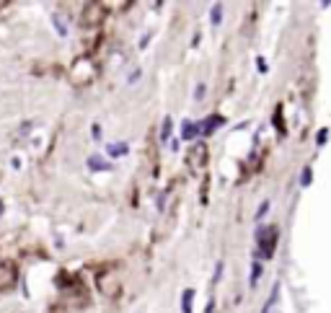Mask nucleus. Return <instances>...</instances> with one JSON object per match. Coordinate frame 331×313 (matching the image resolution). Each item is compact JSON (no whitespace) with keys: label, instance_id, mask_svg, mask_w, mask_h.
I'll list each match as a JSON object with an SVG mask.
<instances>
[{"label":"nucleus","instance_id":"obj_1","mask_svg":"<svg viewBox=\"0 0 331 313\" xmlns=\"http://www.w3.org/2000/svg\"><path fill=\"white\" fill-rule=\"evenodd\" d=\"M256 241H259L262 256L269 259V256L274 254V246H277V230H274V228H267V225L256 228Z\"/></svg>","mask_w":331,"mask_h":313},{"label":"nucleus","instance_id":"obj_2","mask_svg":"<svg viewBox=\"0 0 331 313\" xmlns=\"http://www.w3.org/2000/svg\"><path fill=\"white\" fill-rule=\"evenodd\" d=\"M220 125H223V116H210V119L199 122V125H197V130H199V135H212V130H215V127H220Z\"/></svg>","mask_w":331,"mask_h":313},{"label":"nucleus","instance_id":"obj_3","mask_svg":"<svg viewBox=\"0 0 331 313\" xmlns=\"http://www.w3.org/2000/svg\"><path fill=\"white\" fill-rule=\"evenodd\" d=\"M88 168H91V171H109L111 166L101 158V155H91V158H88Z\"/></svg>","mask_w":331,"mask_h":313},{"label":"nucleus","instance_id":"obj_4","mask_svg":"<svg viewBox=\"0 0 331 313\" xmlns=\"http://www.w3.org/2000/svg\"><path fill=\"white\" fill-rule=\"evenodd\" d=\"M197 135H199L197 125H194V122H189V119H184V130H181V137H184V140H194Z\"/></svg>","mask_w":331,"mask_h":313},{"label":"nucleus","instance_id":"obj_5","mask_svg":"<svg viewBox=\"0 0 331 313\" xmlns=\"http://www.w3.org/2000/svg\"><path fill=\"white\" fill-rule=\"evenodd\" d=\"M127 150H130L127 142H116V145L111 142V145H109V155H114V158H122V155H127Z\"/></svg>","mask_w":331,"mask_h":313},{"label":"nucleus","instance_id":"obj_6","mask_svg":"<svg viewBox=\"0 0 331 313\" xmlns=\"http://www.w3.org/2000/svg\"><path fill=\"white\" fill-rule=\"evenodd\" d=\"M259 277H262V264H259V261H254V267H251V280H248V287H256Z\"/></svg>","mask_w":331,"mask_h":313},{"label":"nucleus","instance_id":"obj_7","mask_svg":"<svg viewBox=\"0 0 331 313\" xmlns=\"http://www.w3.org/2000/svg\"><path fill=\"white\" fill-rule=\"evenodd\" d=\"M192 298H194V290H184V295H181V308H184V313H192Z\"/></svg>","mask_w":331,"mask_h":313},{"label":"nucleus","instance_id":"obj_8","mask_svg":"<svg viewBox=\"0 0 331 313\" xmlns=\"http://www.w3.org/2000/svg\"><path fill=\"white\" fill-rule=\"evenodd\" d=\"M160 140H163V142H169V140H171V116H166V119H163V130H160Z\"/></svg>","mask_w":331,"mask_h":313},{"label":"nucleus","instance_id":"obj_9","mask_svg":"<svg viewBox=\"0 0 331 313\" xmlns=\"http://www.w3.org/2000/svg\"><path fill=\"white\" fill-rule=\"evenodd\" d=\"M210 21H212L215 26L223 21V8H220V6H215V8H212V13H210Z\"/></svg>","mask_w":331,"mask_h":313},{"label":"nucleus","instance_id":"obj_10","mask_svg":"<svg viewBox=\"0 0 331 313\" xmlns=\"http://www.w3.org/2000/svg\"><path fill=\"white\" fill-rule=\"evenodd\" d=\"M311 181H313V171L305 166V168H303V179H300V184H303V186H308Z\"/></svg>","mask_w":331,"mask_h":313},{"label":"nucleus","instance_id":"obj_11","mask_svg":"<svg viewBox=\"0 0 331 313\" xmlns=\"http://www.w3.org/2000/svg\"><path fill=\"white\" fill-rule=\"evenodd\" d=\"M194 96H197V99H204V83H199V86L194 88Z\"/></svg>","mask_w":331,"mask_h":313},{"label":"nucleus","instance_id":"obj_12","mask_svg":"<svg viewBox=\"0 0 331 313\" xmlns=\"http://www.w3.org/2000/svg\"><path fill=\"white\" fill-rule=\"evenodd\" d=\"M326 135H328V132H326V130H321V132H318V137H316V142H318V145H323V142H326Z\"/></svg>","mask_w":331,"mask_h":313},{"label":"nucleus","instance_id":"obj_13","mask_svg":"<svg viewBox=\"0 0 331 313\" xmlns=\"http://www.w3.org/2000/svg\"><path fill=\"white\" fill-rule=\"evenodd\" d=\"M267 210H269V202H264V205L259 207V212H256V218H264V215H267Z\"/></svg>","mask_w":331,"mask_h":313},{"label":"nucleus","instance_id":"obj_14","mask_svg":"<svg viewBox=\"0 0 331 313\" xmlns=\"http://www.w3.org/2000/svg\"><path fill=\"white\" fill-rule=\"evenodd\" d=\"M0 212H3V202H0Z\"/></svg>","mask_w":331,"mask_h":313}]
</instances>
